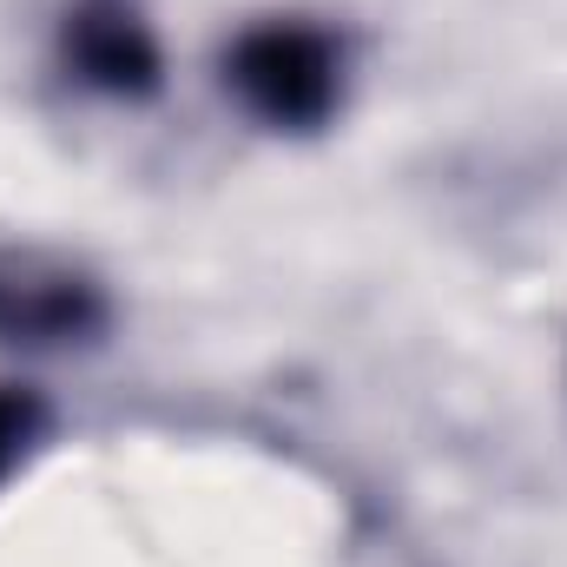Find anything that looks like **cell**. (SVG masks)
Segmentation results:
<instances>
[{
	"mask_svg": "<svg viewBox=\"0 0 567 567\" xmlns=\"http://www.w3.org/2000/svg\"><path fill=\"white\" fill-rule=\"evenodd\" d=\"M113 290L66 251L0 245V350L13 357H73L106 343Z\"/></svg>",
	"mask_w": 567,
	"mask_h": 567,
	"instance_id": "7a4b0ae2",
	"label": "cell"
},
{
	"mask_svg": "<svg viewBox=\"0 0 567 567\" xmlns=\"http://www.w3.org/2000/svg\"><path fill=\"white\" fill-rule=\"evenodd\" d=\"M218 80L251 126L278 140H310L350 100V47L310 13H265L225 40Z\"/></svg>",
	"mask_w": 567,
	"mask_h": 567,
	"instance_id": "6da1fadb",
	"label": "cell"
},
{
	"mask_svg": "<svg viewBox=\"0 0 567 567\" xmlns=\"http://www.w3.org/2000/svg\"><path fill=\"white\" fill-rule=\"evenodd\" d=\"M47 442V403L27 383H0V482Z\"/></svg>",
	"mask_w": 567,
	"mask_h": 567,
	"instance_id": "277c9868",
	"label": "cell"
},
{
	"mask_svg": "<svg viewBox=\"0 0 567 567\" xmlns=\"http://www.w3.org/2000/svg\"><path fill=\"white\" fill-rule=\"evenodd\" d=\"M53 66L113 106H145L165 93V40L140 0H66L53 27Z\"/></svg>",
	"mask_w": 567,
	"mask_h": 567,
	"instance_id": "3957f363",
	"label": "cell"
}]
</instances>
